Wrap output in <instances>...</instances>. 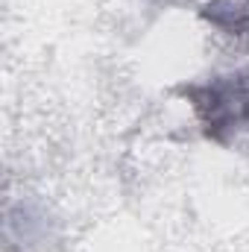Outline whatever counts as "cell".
Masks as SVG:
<instances>
[{
	"label": "cell",
	"instance_id": "6da1fadb",
	"mask_svg": "<svg viewBox=\"0 0 249 252\" xmlns=\"http://www.w3.org/2000/svg\"><path fill=\"white\" fill-rule=\"evenodd\" d=\"M185 94H190L208 138L226 144L232 135L249 129V76H217Z\"/></svg>",
	"mask_w": 249,
	"mask_h": 252
}]
</instances>
